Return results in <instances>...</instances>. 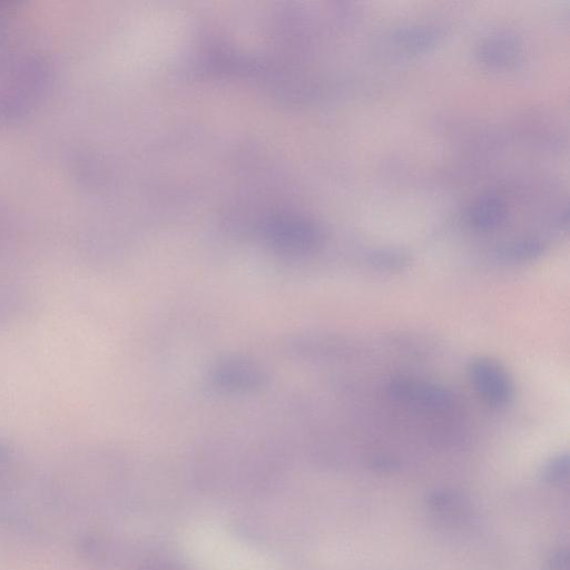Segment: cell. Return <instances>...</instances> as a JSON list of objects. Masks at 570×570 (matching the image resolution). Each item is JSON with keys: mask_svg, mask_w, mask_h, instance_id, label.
Masks as SVG:
<instances>
[{"mask_svg": "<svg viewBox=\"0 0 570 570\" xmlns=\"http://www.w3.org/2000/svg\"><path fill=\"white\" fill-rule=\"evenodd\" d=\"M61 504L52 474H45L14 443L0 438V531L13 538L47 535Z\"/></svg>", "mask_w": 570, "mask_h": 570, "instance_id": "obj_1", "label": "cell"}, {"mask_svg": "<svg viewBox=\"0 0 570 570\" xmlns=\"http://www.w3.org/2000/svg\"><path fill=\"white\" fill-rule=\"evenodd\" d=\"M368 264L376 271L396 273L405 269L410 264V256L397 248H376L367 256Z\"/></svg>", "mask_w": 570, "mask_h": 570, "instance_id": "obj_10", "label": "cell"}, {"mask_svg": "<svg viewBox=\"0 0 570 570\" xmlns=\"http://www.w3.org/2000/svg\"><path fill=\"white\" fill-rule=\"evenodd\" d=\"M507 219V206L497 194H483L465 210L466 223L475 230L489 232L500 227Z\"/></svg>", "mask_w": 570, "mask_h": 570, "instance_id": "obj_6", "label": "cell"}, {"mask_svg": "<svg viewBox=\"0 0 570 570\" xmlns=\"http://www.w3.org/2000/svg\"><path fill=\"white\" fill-rule=\"evenodd\" d=\"M387 391L395 401L424 411L442 412L453 402L452 393L445 386L409 375L392 376Z\"/></svg>", "mask_w": 570, "mask_h": 570, "instance_id": "obj_4", "label": "cell"}, {"mask_svg": "<svg viewBox=\"0 0 570 570\" xmlns=\"http://www.w3.org/2000/svg\"><path fill=\"white\" fill-rule=\"evenodd\" d=\"M395 45L406 53L429 51L438 41L436 31L428 26L403 27L393 36Z\"/></svg>", "mask_w": 570, "mask_h": 570, "instance_id": "obj_8", "label": "cell"}, {"mask_svg": "<svg viewBox=\"0 0 570 570\" xmlns=\"http://www.w3.org/2000/svg\"><path fill=\"white\" fill-rule=\"evenodd\" d=\"M466 371L473 387L488 405L502 409L512 403L513 381L499 361L489 356H475L469 361Z\"/></svg>", "mask_w": 570, "mask_h": 570, "instance_id": "obj_3", "label": "cell"}, {"mask_svg": "<svg viewBox=\"0 0 570 570\" xmlns=\"http://www.w3.org/2000/svg\"><path fill=\"white\" fill-rule=\"evenodd\" d=\"M263 235L271 247L292 255L309 253L323 240V233L315 223L295 216L272 218L264 225Z\"/></svg>", "mask_w": 570, "mask_h": 570, "instance_id": "obj_2", "label": "cell"}, {"mask_svg": "<svg viewBox=\"0 0 570 570\" xmlns=\"http://www.w3.org/2000/svg\"><path fill=\"white\" fill-rule=\"evenodd\" d=\"M546 244L534 237L509 240L497 248V256L505 263L532 262L543 255Z\"/></svg>", "mask_w": 570, "mask_h": 570, "instance_id": "obj_9", "label": "cell"}, {"mask_svg": "<svg viewBox=\"0 0 570 570\" xmlns=\"http://www.w3.org/2000/svg\"><path fill=\"white\" fill-rule=\"evenodd\" d=\"M479 62L490 69H504L512 66L520 55V46L512 36H492L476 48Z\"/></svg>", "mask_w": 570, "mask_h": 570, "instance_id": "obj_7", "label": "cell"}, {"mask_svg": "<svg viewBox=\"0 0 570 570\" xmlns=\"http://www.w3.org/2000/svg\"><path fill=\"white\" fill-rule=\"evenodd\" d=\"M142 570H177V569L173 568L171 566H169L167 563L157 562V563H150V564L146 566Z\"/></svg>", "mask_w": 570, "mask_h": 570, "instance_id": "obj_12", "label": "cell"}, {"mask_svg": "<svg viewBox=\"0 0 570 570\" xmlns=\"http://www.w3.org/2000/svg\"><path fill=\"white\" fill-rule=\"evenodd\" d=\"M569 472V458L567 454H559L552 458L544 466V478L552 482L559 483L566 482Z\"/></svg>", "mask_w": 570, "mask_h": 570, "instance_id": "obj_11", "label": "cell"}, {"mask_svg": "<svg viewBox=\"0 0 570 570\" xmlns=\"http://www.w3.org/2000/svg\"><path fill=\"white\" fill-rule=\"evenodd\" d=\"M266 374L263 367L246 357L229 356L216 362L209 372L214 389L225 393H247L264 386Z\"/></svg>", "mask_w": 570, "mask_h": 570, "instance_id": "obj_5", "label": "cell"}]
</instances>
